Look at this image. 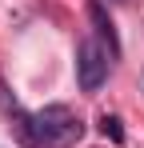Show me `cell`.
<instances>
[{"label":"cell","instance_id":"6da1fadb","mask_svg":"<svg viewBox=\"0 0 144 148\" xmlns=\"http://www.w3.org/2000/svg\"><path fill=\"white\" fill-rule=\"evenodd\" d=\"M16 116H20V124H16L20 140L28 148H68L84 132L80 116L72 108H64V104H48L40 112H32V116H24V112H16Z\"/></svg>","mask_w":144,"mask_h":148},{"label":"cell","instance_id":"7a4b0ae2","mask_svg":"<svg viewBox=\"0 0 144 148\" xmlns=\"http://www.w3.org/2000/svg\"><path fill=\"white\" fill-rule=\"evenodd\" d=\"M108 80V56L96 40H80L76 44V84L80 92H96Z\"/></svg>","mask_w":144,"mask_h":148},{"label":"cell","instance_id":"3957f363","mask_svg":"<svg viewBox=\"0 0 144 148\" xmlns=\"http://www.w3.org/2000/svg\"><path fill=\"white\" fill-rule=\"evenodd\" d=\"M88 20H92V28H96V36L108 44V52H112V60H116L120 52V32H116V24H112V16H108V8L100 4V0H88Z\"/></svg>","mask_w":144,"mask_h":148},{"label":"cell","instance_id":"277c9868","mask_svg":"<svg viewBox=\"0 0 144 148\" xmlns=\"http://www.w3.org/2000/svg\"><path fill=\"white\" fill-rule=\"evenodd\" d=\"M96 124H100V132H104L112 144H124V128H120V116H108V112H104V116H100Z\"/></svg>","mask_w":144,"mask_h":148}]
</instances>
